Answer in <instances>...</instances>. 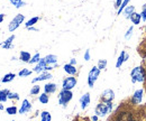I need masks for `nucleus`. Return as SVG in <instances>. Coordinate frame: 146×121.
<instances>
[{
	"instance_id": "18",
	"label": "nucleus",
	"mask_w": 146,
	"mask_h": 121,
	"mask_svg": "<svg viewBox=\"0 0 146 121\" xmlns=\"http://www.w3.org/2000/svg\"><path fill=\"white\" fill-rule=\"evenodd\" d=\"M64 71H65L69 75H71V76L75 75V74H76V72H78V69H75V66H74V65H71L70 63L64 65Z\"/></svg>"
},
{
	"instance_id": "10",
	"label": "nucleus",
	"mask_w": 146,
	"mask_h": 121,
	"mask_svg": "<svg viewBox=\"0 0 146 121\" xmlns=\"http://www.w3.org/2000/svg\"><path fill=\"white\" fill-rule=\"evenodd\" d=\"M53 76H52V74L51 73H48V72H43V73H40L37 77L35 79H33V83H36V82H40V81H45V80H48V79H52Z\"/></svg>"
},
{
	"instance_id": "8",
	"label": "nucleus",
	"mask_w": 146,
	"mask_h": 121,
	"mask_svg": "<svg viewBox=\"0 0 146 121\" xmlns=\"http://www.w3.org/2000/svg\"><path fill=\"white\" fill-rule=\"evenodd\" d=\"M143 94H144V90L143 89H139L137 90L134 95L131 97V102L134 104H139L142 102V99H143Z\"/></svg>"
},
{
	"instance_id": "12",
	"label": "nucleus",
	"mask_w": 146,
	"mask_h": 121,
	"mask_svg": "<svg viewBox=\"0 0 146 121\" xmlns=\"http://www.w3.org/2000/svg\"><path fill=\"white\" fill-rule=\"evenodd\" d=\"M130 120H133V116H131V113L128 112V111L118 113L117 119H116V121H130Z\"/></svg>"
},
{
	"instance_id": "37",
	"label": "nucleus",
	"mask_w": 146,
	"mask_h": 121,
	"mask_svg": "<svg viewBox=\"0 0 146 121\" xmlns=\"http://www.w3.org/2000/svg\"><path fill=\"white\" fill-rule=\"evenodd\" d=\"M121 3H123V0H116V6H115V7H116L117 9H119V7L121 6Z\"/></svg>"
},
{
	"instance_id": "41",
	"label": "nucleus",
	"mask_w": 146,
	"mask_h": 121,
	"mask_svg": "<svg viewBox=\"0 0 146 121\" xmlns=\"http://www.w3.org/2000/svg\"><path fill=\"white\" fill-rule=\"evenodd\" d=\"M27 29H28V30H34V32H36V30H37L34 26H33V27H29V28H27Z\"/></svg>"
},
{
	"instance_id": "23",
	"label": "nucleus",
	"mask_w": 146,
	"mask_h": 121,
	"mask_svg": "<svg viewBox=\"0 0 146 121\" xmlns=\"http://www.w3.org/2000/svg\"><path fill=\"white\" fill-rule=\"evenodd\" d=\"M38 20H39V17H33V18H31V19H29V20H27V21H26V24H25L26 28L33 27V26H34V25L36 24Z\"/></svg>"
},
{
	"instance_id": "11",
	"label": "nucleus",
	"mask_w": 146,
	"mask_h": 121,
	"mask_svg": "<svg viewBox=\"0 0 146 121\" xmlns=\"http://www.w3.org/2000/svg\"><path fill=\"white\" fill-rule=\"evenodd\" d=\"M80 103H81V108H82L83 110L87 109V106L90 104V93H89V92L84 93V94L81 97V99H80Z\"/></svg>"
},
{
	"instance_id": "26",
	"label": "nucleus",
	"mask_w": 146,
	"mask_h": 121,
	"mask_svg": "<svg viewBox=\"0 0 146 121\" xmlns=\"http://www.w3.org/2000/svg\"><path fill=\"white\" fill-rule=\"evenodd\" d=\"M6 112H7L8 114L13 116V114H16V113L18 112V109H17V106H16V105H13V106H8V108L6 109Z\"/></svg>"
},
{
	"instance_id": "33",
	"label": "nucleus",
	"mask_w": 146,
	"mask_h": 121,
	"mask_svg": "<svg viewBox=\"0 0 146 121\" xmlns=\"http://www.w3.org/2000/svg\"><path fill=\"white\" fill-rule=\"evenodd\" d=\"M39 91H40V87L39 85H34L31 90V94L32 95H36V94L39 93Z\"/></svg>"
},
{
	"instance_id": "31",
	"label": "nucleus",
	"mask_w": 146,
	"mask_h": 121,
	"mask_svg": "<svg viewBox=\"0 0 146 121\" xmlns=\"http://www.w3.org/2000/svg\"><path fill=\"white\" fill-rule=\"evenodd\" d=\"M40 61V55L38 54V53H36L33 57H32V60L29 61V64H35V63H38Z\"/></svg>"
},
{
	"instance_id": "30",
	"label": "nucleus",
	"mask_w": 146,
	"mask_h": 121,
	"mask_svg": "<svg viewBox=\"0 0 146 121\" xmlns=\"http://www.w3.org/2000/svg\"><path fill=\"white\" fill-rule=\"evenodd\" d=\"M106 66H107V60H100L98 62V69H100V71L101 69H105Z\"/></svg>"
},
{
	"instance_id": "28",
	"label": "nucleus",
	"mask_w": 146,
	"mask_h": 121,
	"mask_svg": "<svg viewBox=\"0 0 146 121\" xmlns=\"http://www.w3.org/2000/svg\"><path fill=\"white\" fill-rule=\"evenodd\" d=\"M129 1H130V0H123L121 6H120V7H119V9L117 10V14H118V15H120V14L123 13V10H125V8L127 7V5L129 3Z\"/></svg>"
},
{
	"instance_id": "21",
	"label": "nucleus",
	"mask_w": 146,
	"mask_h": 121,
	"mask_svg": "<svg viewBox=\"0 0 146 121\" xmlns=\"http://www.w3.org/2000/svg\"><path fill=\"white\" fill-rule=\"evenodd\" d=\"M15 77H16V74H14V73H7V74L3 75V77L1 79V82H2V83H8V82H11Z\"/></svg>"
},
{
	"instance_id": "39",
	"label": "nucleus",
	"mask_w": 146,
	"mask_h": 121,
	"mask_svg": "<svg viewBox=\"0 0 146 121\" xmlns=\"http://www.w3.org/2000/svg\"><path fill=\"white\" fill-rule=\"evenodd\" d=\"M3 19H5V15L3 14H0V24L3 21Z\"/></svg>"
},
{
	"instance_id": "27",
	"label": "nucleus",
	"mask_w": 146,
	"mask_h": 121,
	"mask_svg": "<svg viewBox=\"0 0 146 121\" xmlns=\"http://www.w3.org/2000/svg\"><path fill=\"white\" fill-rule=\"evenodd\" d=\"M11 3H13V6H15L16 8H20V7H23V6H25L26 5V2L25 1H23V0H9Z\"/></svg>"
},
{
	"instance_id": "13",
	"label": "nucleus",
	"mask_w": 146,
	"mask_h": 121,
	"mask_svg": "<svg viewBox=\"0 0 146 121\" xmlns=\"http://www.w3.org/2000/svg\"><path fill=\"white\" fill-rule=\"evenodd\" d=\"M46 66H47V64H46L45 60L44 58H40V61L37 63V65L35 66V69H34V72H36V73H43V72H45Z\"/></svg>"
},
{
	"instance_id": "6",
	"label": "nucleus",
	"mask_w": 146,
	"mask_h": 121,
	"mask_svg": "<svg viewBox=\"0 0 146 121\" xmlns=\"http://www.w3.org/2000/svg\"><path fill=\"white\" fill-rule=\"evenodd\" d=\"M76 82L78 81L74 76H69L63 81L62 87H63V90H72L73 87L76 85Z\"/></svg>"
},
{
	"instance_id": "38",
	"label": "nucleus",
	"mask_w": 146,
	"mask_h": 121,
	"mask_svg": "<svg viewBox=\"0 0 146 121\" xmlns=\"http://www.w3.org/2000/svg\"><path fill=\"white\" fill-rule=\"evenodd\" d=\"M70 64L75 66V64H76V60H75V58H72V60H71V62H70Z\"/></svg>"
},
{
	"instance_id": "14",
	"label": "nucleus",
	"mask_w": 146,
	"mask_h": 121,
	"mask_svg": "<svg viewBox=\"0 0 146 121\" xmlns=\"http://www.w3.org/2000/svg\"><path fill=\"white\" fill-rule=\"evenodd\" d=\"M14 39H15V35H11V36H9L2 44H1V46H2V48H5V50H9V48H13V42H14Z\"/></svg>"
},
{
	"instance_id": "29",
	"label": "nucleus",
	"mask_w": 146,
	"mask_h": 121,
	"mask_svg": "<svg viewBox=\"0 0 146 121\" xmlns=\"http://www.w3.org/2000/svg\"><path fill=\"white\" fill-rule=\"evenodd\" d=\"M31 74H32V71H29V69H23L18 73V75L20 77H25V76H28V75H31Z\"/></svg>"
},
{
	"instance_id": "16",
	"label": "nucleus",
	"mask_w": 146,
	"mask_h": 121,
	"mask_svg": "<svg viewBox=\"0 0 146 121\" xmlns=\"http://www.w3.org/2000/svg\"><path fill=\"white\" fill-rule=\"evenodd\" d=\"M56 84L55 83H47V84H45L44 85V91H45V93L46 94H52V93H54L55 91H56Z\"/></svg>"
},
{
	"instance_id": "43",
	"label": "nucleus",
	"mask_w": 146,
	"mask_h": 121,
	"mask_svg": "<svg viewBox=\"0 0 146 121\" xmlns=\"http://www.w3.org/2000/svg\"><path fill=\"white\" fill-rule=\"evenodd\" d=\"M0 110H3V106L2 105H0Z\"/></svg>"
},
{
	"instance_id": "36",
	"label": "nucleus",
	"mask_w": 146,
	"mask_h": 121,
	"mask_svg": "<svg viewBox=\"0 0 146 121\" xmlns=\"http://www.w3.org/2000/svg\"><path fill=\"white\" fill-rule=\"evenodd\" d=\"M133 29H134V28H133V26L128 28L127 33L125 34V37H126V38H129V36H130V35H131V33H133Z\"/></svg>"
},
{
	"instance_id": "4",
	"label": "nucleus",
	"mask_w": 146,
	"mask_h": 121,
	"mask_svg": "<svg viewBox=\"0 0 146 121\" xmlns=\"http://www.w3.org/2000/svg\"><path fill=\"white\" fill-rule=\"evenodd\" d=\"M25 20V16L24 15H21V14H18V15H16L15 17L13 18V20L9 22V26H8V29H9V32H15L17 28H18L19 26H20V24H23V21Z\"/></svg>"
},
{
	"instance_id": "35",
	"label": "nucleus",
	"mask_w": 146,
	"mask_h": 121,
	"mask_svg": "<svg viewBox=\"0 0 146 121\" xmlns=\"http://www.w3.org/2000/svg\"><path fill=\"white\" fill-rule=\"evenodd\" d=\"M84 60L86 61H90V50H87L84 53Z\"/></svg>"
},
{
	"instance_id": "42",
	"label": "nucleus",
	"mask_w": 146,
	"mask_h": 121,
	"mask_svg": "<svg viewBox=\"0 0 146 121\" xmlns=\"http://www.w3.org/2000/svg\"><path fill=\"white\" fill-rule=\"evenodd\" d=\"M143 63H144V65L146 66V54L144 55V57H143Z\"/></svg>"
},
{
	"instance_id": "5",
	"label": "nucleus",
	"mask_w": 146,
	"mask_h": 121,
	"mask_svg": "<svg viewBox=\"0 0 146 121\" xmlns=\"http://www.w3.org/2000/svg\"><path fill=\"white\" fill-rule=\"evenodd\" d=\"M99 75H100V69H98V66H93L88 74V85L89 87H93V84L97 81V79L99 77Z\"/></svg>"
},
{
	"instance_id": "2",
	"label": "nucleus",
	"mask_w": 146,
	"mask_h": 121,
	"mask_svg": "<svg viewBox=\"0 0 146 121\" xmlns=\"http://www.w3.org/2000/svg\"><path fill=\"white\" fill-rule=\"evenodd\" d=\"M112 110V102H101L96 106V116L104 117Z\"/></svg>"
},
{
	"instance_id": "32",
	"label": "nucleus",
	"mask_w": 146,
	"mask_h": 121,
	"mask_svg": "<svg viewBox=\"0 0 146 121\" xmlns=\"http://www.w3.org/2000/svg\"><path fill=\"white\" fill-rule=\"evenodd\" d=\"M8 99H10V100H19V94L16 93V92H9Z\"/></svg>"
},
{
	"instance_id": "34",
	"label": "nucleus",
	"mask_w": 146,
	"mask_h": 121,
	"mask_svg": "<svg viewBox=\"0 0 146 121\" xmlns=\"http://www.w3.org/2000/svg\"><path fill=\"white\" fill-rule=\"evenodd\" d=\"M141 15H142V19H143V20H146V3L143 6V9H142Z\"/></svg>"
},
{
	"instance_id": "7",
	"label": "nucleus",
	"mask_w": 146,
	"mask_h": 121,
	"mask_svg": "<svg viewBox=\"0 0 146 121\" xmlns=\"http://www.w3.org/2000/svg\"><path fill=\"white\" fill-rule=\"evenodd\" d=\"M115 99V92L110 89L105 90L102 93H101V100L102 102H112V100Z\"/></svg>"
},
{
	"instance_id": "3",
	"label": "nucleus",
	"mask_w": 146,
	"mask_h": 121,
	"mask_svg": "<svg viewBox=\"0 0 146 121\" xmlns=\"http://www.w3.org/2000/svg\"><path fill=\"white\" fill-rule=\"evenodd\" d=\"M73 98V93L71 90H62L58 94V103L65 106Z\"/></svg>"
},
{
	"instance_id": "20",
	"label": "nucleus",
	"mask_w": 146,
	"mask_h": 121,
	"mask_svg": "<svg viewBox=\"0 0 146 121\" xmlns=\"http://www.w3.org/2000/svg\"><path fill=\"white\" fill-rule=\"evenodd\" d=\"M9 90L5 89V90H0V103H3L8 100V94H9Z\"/></svg>"
},
{
	"instance_id": "24",
	"label": "nucleus",
	"mask_w": 146,
	"mask_h": 121,
	"mask_svg": "<svg viewBox=\"0 0 146 121\" xmlns=\"http://www.w3.org/2000/svg\"><path fill=\"white\" fill-rule=\"evenodd\" d=\"M38 100H39V102H40V103H43V104L48 103V100H50V98H48V94H46L45 92H44V93H42V94L39 95Z\"/></svg>"
},
{
	"instance_id": "22",
	"label": "nucleus",
	"mask_w": 146,
	"mask_h": 121,
	"mask_svg": "<svg viewBox=\"0 0 146 121\" xmlns=\"http://www.w3.org/2000/svg\"><path fill=\"white\" fill-rule=\"evenodd\" d=\"M40 120L42 121H51L52 120V116L48 111H43L40 113Z\"/></svg>"
},
{
	"instance_id": "44",
	"label": "nucleus",
	"mask_w": 146,
	"mask_h": 121,
	"mask_svg": "<svg viewBox=\"0 0 146 121\" xmlns=\"http://www.w3.org/2000/svg\"><path fill=\"white\" fill-rule=\"evenodd\" d=\"M130 121H136V120H134V119H133V120H130Z\"/></svg>"
},
{
	"instance_id": "40",
	"label": "nucleus",
	"mask_w": 146,
	"mask_h": 121,
	"mask_svg": "<svg viewBox=\"0 0 146 121\" xmlns=\"http://www.w3.org/2000/svg\"><path fill=\"white\" fill-rule=\"evenodd\" d=\"M91 121H98V116H93L91 118Z\"/></svg>"
},
{
	"instance_id": "45",
	"label": "nucleus",
	"mask_w": 146,
	"mask_h": 121,
	"mask_svg": "<svg viewBox=\"0 0 146 121\" xmlns=\"http://www.w3.org/2000/svg\"><path fill=\"white\" fill-rule=\"evenodd\" d=\"M145 32H146V26H145Z\"/></svg>"
},
{
	"instance_id": "15",
	"label": "nucleus",
	"mask_w": 146,
	"mask_h": 121,
	"mask_svg": "<svg viewBox=\"0 0 146 121\" xmlns=\"http://www.w3.org/2000/svg\"><path fill=\"white\" fill-rule=\"evenodd\" d=\"M127 60H128V55L126 54V52H125V51H123V52L120 53V55H119L118 60H117L116 67H117V69H119V67L123 65V63H124V62H126Z\"/></svg>"
},
{
	"instance_id": "19",
	"label": "nucleus",
	"mask_w": 146,
	"mask_h": 121,
	"mask_svg": "<svg viewBox=\"0 0 146 121\" xmlns=\"http://www.w3.org/2000/svg\"><path fill=\"white\" fill-rule=\"evenodd\" d=\"M129 19L131 20V22L134 25H138L141 22V19H142V15L141 14H137V13H133L130 16H129Z\"/></svg>"
},
{
	"instance_id": "9",
	"label": "nucleus",
	"mask_w": 146,
	"mask_h": 121,
	"mask_svg": "<svg viewBox=\"0 0 146 121\" xmlns=\"http://www.w3.org/2000/svg\"><path fill=\"white\" fill-rule=\"evenodd\" d=\"M31 109H32V104H31V102H29L27 99H25V100L23 101V103H21V106H20V109L18 110V112L20 114H24V113L29 112Z\"/></svg>"
},
{
	"instance_id": "17",
	"label": "nucleus",
	"mask_w": 146,
	"mask_h": 121,
	"mask_svg": "<svg viewBox=\"0 0 146 121\" xmlns=\"http://www.w3.org/2000/svg\"><path fill=\"white\" fill-rule=\"evenodd\" d=\"M19 60L23 61V62H25V63H29V61L32 60V55H31V53L21 51L20 55H19Z\"/></svg>"
},
{
	"instance_id": "1",
	"label": "nucleus",
	"mask_w": 146,
	"mask_h": 121,
	"mask_svg": "<svg viewBox=\"0 0 146 121\" xmlns=\"http://www.w3.org/2000/svg\"><path fill=\"white\" fill-rule=\"evenodd\" d=\"M146 76L145 69L142 66H136L135 69L130 72V77H131V82L136 83V82H144Z\"/></svg>"
},
{
	"instance_id": "25",
	"label": "nucleus",
	"mask_w": 146,
	"mask_h": 121,
	"mask_svg": "<svg viewBox=\"0 0 146 121\" xmlns=\"http://www.w3.org/2000/svg\"><path fill=\"white\" fill-rule=\"evenodd\" d=\"M133 13H135V7H134V6H127V7L125 8V10H124V14L126 15L127 18H129V16H130Z\"/></svg>"
}]
</instances>
